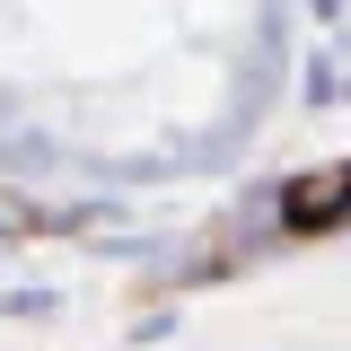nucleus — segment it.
I'll list each match as a JSON object with an SVG mask.
<instances>
[{"label":"nucleus","instance_id":"f257e3e1","mask_svg":"<svg viewBox=\"0 0 351 351\" xmlns=\"http://www.w3.org/2000/svg\"><path fill=\"white\" fill-rule=\"evenodd\" d=\"M281 219H290V228H334V219H351V167L299 176V184L281 193Z\"/></svg>","mask_w":351,"mask_h":351}]
</instances>
